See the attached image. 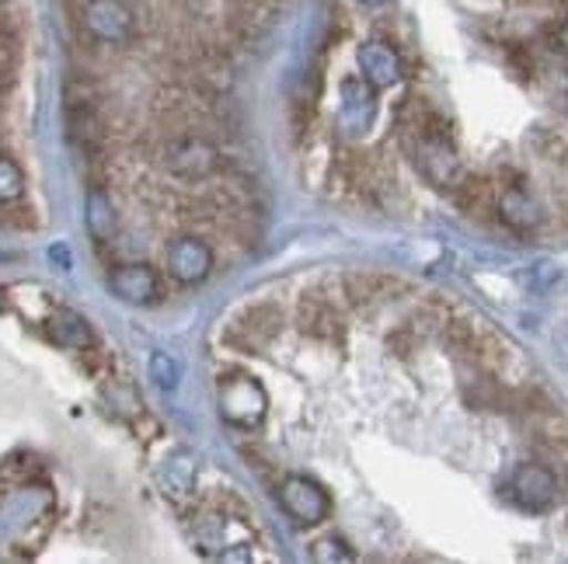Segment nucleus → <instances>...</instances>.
<instances>
[{
  "instance_id": "obj_1",
  "label": "nucleus",
  "mask_w": 568,
  "mask_h": 564,
  "mask_svg": "<svg viewBox=\"0 0 568 564\" xmlns=\"http://www.w3.org/2000/svg\"><path fill=\"white\" fill-rule=\"evenodd\" d=\"M408 146H412V157L415 167L436 185V188H457V182L464 178V167L457 157V146H454V133L447 126L436 109L418 122L415 130L405 133Z\"/></svg>"
},
{
  "instance_id": "obj_2",
  "label": "nucleus",
  "mask_w": 568,
  "mask_h": 564,
  "mask_svg": "<svg viewBox=\"0 0 568 564\" xmlns=\"http://www.w3.org/2000/svg\"><path fill=\"white\" fill-rule=\"evenodd\" d=\"M161 164L164 171L175 182H185V185H200V182H210L220 167V154L216 146L200 136V133H182L175 136L161 154Z\"/></svg>"
},
{
  "instance_id": "obj_3",
  "label": "nucleus",
  "mask_w": 568,
  "mask_h": 564,
  "mask_svg": "<svg viewBox=\"0 0 568 564\" xmlns=\"http://www.w3.org/2000/svg\"><path fill=\"white\" fill-rule=\"evenodd\" d=\"M216 404L220 414L237 425V429H255L262 425L265 411H268V398L255 377L248 373H227L224 380L216 383Z\"/></svg>"
},
{
  "instance_id": "obj_4",
  "label": "nucleus",
  "mask_w": 568,
  "mask_h": 564,
  "mask_svg": "<svg viewBox=\"0 0 568 564\" xmlns=\"http://www.w3.org/2000/svg\"><path fill=\"white\" fill-rule=\"evenodd\" d=\"M81 24L94 42L122 45L136 32V18L126 0H88L81 8Z\"/></svg>"
},
{
  "instance_id": "obj_5",
  "label": "nucleus",
  "mask_w": 568,
  "mask_h": 564,
  "mask_svg": "<svg viewBox=\"0 0 568 564\" xmlns=\"http://www.w3.org/2000/svg\"><path fill=\"white\" fill-rule=\"evenodd\" d=\"M164 268L168 276L182 283V286H195L203 283L213 273V248L195 234H182L175 240H168L164 248Z\"/></svg>"
},
{
  "instance_id": "obj_6",
  "label": "nucleus",
  "mask_w": 568,
  "mask_h": 564,
  "mask_svg": "<svg viewBox=\"0 0 568 564\" xmlns=\"http://www.w3.org/2000/svg\"><path fill=\"white\" fill-rule=\"evenodd\" d=\"M280 505L286 509V516L301 526L325 523L332 512V499L325 488L311 478H301V474H293L280 484Z\"/></svg>"
},
{
  "instance_id": "obj_7",
  "label": "nucleus",
  "mask_w": 568,
  "mask_h": 564,
  "mask_svg": "<svg viewBox=\"0 0 568 564\" xmlns=\"http://www.w3.org/2000/svg\"><path fill=\"white\" fill-rule=\"evenodd\" d=\"M109 289H112V297H119L122 304H133V307H151L164 293L161 276L154 273V265H146V262L115 265L109 273Z\"/></svg>"
},
{
  "instance_id": "obj_8",
  "label": "nucleus",
  "mask_w": 568,
  "mask_h": 564,
  "mask_svg": "<svg viewBox=\"0 0 568 564\" xmlns=\"http://www.w3.org/2000/svg\"><path fill=\"white\" fill-rule=\"evenodd\" d=\"M513 499L527 512H548L558 502V478L545 463H520L509 481Z\"/></svg>"
},
{
  "instance_id": "obj_9",
  "label": "nucleus",
  "mask_w": 568,
  "mask_h": 564,
  "mask_svg": "<svg viewBox=\"0 0 568 564\" xmlns=\"http://www.w3.org/2000/svg\"><path fill=\"white\" fill-rule=\"evenodd\" d=\"M356 63H359V78L377 91H387L405 78V63L398 57V49L384 39L363 42L359 53H356Z\"/></svg>"
},
{
  "instance_id": "obj_10",
  "label": "nucleus",
  "mask_w": 568,
  "mask_h": 564,
  "mask_svg": "<svg viewBox=\"0 0 568 564\" xmlns=\"http://www.w3.org/2000/svg\"><path fill=\"white\" fill-rule=\"evenodd\" d=\"M374 91H377V88H369L363 78H345V81H342L338 126H342L345 133L363 136L369 126H374V115H377Z\"/></svg>"
},
{
  "instance_id": "obj_11",
  "label": "nucleus",
  "mask_w": 568,
  "mask_h": 564,
  "mask_svg": "<svg viewBox=\"0 0 568 564\" xmlns=\"http://www.w3.org/2000/svg\"><path fill=\"white\" fill-rule=\"evenodd\" d=\"M195 541H200V547L206 554H216V557L227 561L231 547L252 544V530L234 516H220V512H213V516H203L200 523H195Z\"/></svg>"
},
{
  "instance_id": "obj_12",
  "label": "nucleus",
  "mask_w": 568,
  "mask_h": 564,
  "mask_svg": "<svg viewBox=\"0 0 568 564\" xmlns=\"http://www.w3.org/2000/svg\"><path fill=\"white\" fill-rule=\"evenodd\" d=\"M496 213H499L503 224L509 230H516V234H530V230L540 227V219H545V213H540L537 199H534V195L524 185H506L496 195Z\"/></svg>"
},
{
  "instance_id": "obj_13",
  "label": "nucleus",
  "mask_w": 568,
  "mask_h": 564,
  "mask_svg": "<svg viewBox=\"0 0 568 564\" xmlns=\"http://www.w3.org/2000/svg\"><path fill=\"white\" fill-rule=\"evenodd\" d=\"M280 325H283V317H280V310L273 304H255L234 321L231 338L241 341L244 349H262V346H268V341L276 338Z\"/></svg>"
},
{
  "instance_id": "obj_14",
  "label": "nucleus",
  "mask_w": 568,
  "mask_h": 564,
  "mask_svg": "<svg viewBox=\"0 0 568 564\" xmlns=\"http://www.w3.org/2000/svg\"><path fill=\"white\" fill-rule=\"evenodd\" d=\"M45 338L53 341V346H60V349H70V352H81V349L94 346V335H91L88 321L81 314H73V310H57L53 317H49Z\"/></svg>"
},
{
  "instance_id": "obj_15",
  "label": "nucleus",
  "mask_w": 568,
  "mask_h": 564,
  "mask_svg": "<svg viewBox=\"0 0 568 564\" xmlns=\"http://www.w3.org/2000/svg\"><path fill=\"white\" fill-rule=\"evenodd\" d=\"M296 325H301L304 335L321 338V341H328V338H335L342 331L338 314L332 310V304L325 297H307L301 304V310H296Z\"/></svg>"
},
{
  "instance_id": "obj_16",
  "label": "nucleus",
  "mask_w": 568,
  "mask_h": 564,
  "mask_svg": "<svg viewBox=\"0 0 568 564\" xmlns=\"http://www.w3.org/2000/svg\"><path fill=\"white\" fill-rule=\"evenodd\" d=\"M454 195H457V206L467 216H485L491 206H496V192H491V182L488 178H478V175H464L457 182Z\"/></svg>"
},
{
  "instance_id": "obj_17",
  "label": "nucleus",
  "mask_w": 568,
  "mask_h": 564,
  "mask_svg": "<svg viewBox=\"0 0 568 564\" xmlns=\"http://www.w3.org/2000/svg\"><path fill=\"white\" fill-rule=\"evenodd\" d=\"M161 481L171 495H189L195 488V460L189 453H171L161 471Z\"/></svg>"
},
{
  "instance_id": "obj_18",
  "label": "nucleus",
  "mask_w": 568,
  "mask_h": 564,
  "mask_svg": "<svg viewBox=\"0 0 568 564\" xmlns=\"http://www.w3.org/2000/svg\"><path fill=\"white\" fill-rule=\"evenodd\" d=\"M88 227L98 240H109L115 234V213H112V203L102 188L88 192Z\"/></svg>"
},
{
  "instance_id": "obj_19",
  "label": "nucleus",
  "mask_w": 568,
  "mask_h": 564,
  "mask_svg": "<svg viewBox=\"0 0 568 564\" xmlns=\"http://www.w3.org/2000/svg\"><path fill=\"white\" fill-rule=\"evenodd\" d=\"M384 289H387V279H381V276H353V279H345V297H349V304H356V307L381 304Z\"/></svg>"
},
{
  "instance_id": "obj_20",
  "label": "nucleus",
  "mask_w": 568,
  "mask_h": 564,
  "mask_svg": "<svg viewBox=\"0 0 568 564\" xmlns=\"http://www.w3.org/2000/svg\"><path fill=\"white\" fill-rule=\"evenodd\" d=\"M24 195V175H21V167L0 154V206H11L18 203Z\"/></svg>"
},
{
  "instance_id": "obj_21",
  "label": "nucleus",
  "mask_w": 568,
  "mask_h": 564,
  "mask_svg": "<svg viewBox=\"0 0 568 564\" xmlns=\"http://www.w3.org/2000/svg\"><path fill=\"white\" fill-rule=\"evenodd\" d=\"M151 377L164 387V390H171L179 383V362L171 359L168 352H154L151 356Z\"/></svg>"
},
{
  "instance_id": "obj_22",
  "label": "nucleus",
  "mask_w": 568,
  "mask_h": 564,
  "mask_svg": "<svg viewBox=\"0 0 568 564\" xmlns=\"http://www.w3.org/2000/svg\"><path fill=\"white\" fill-rule=\"evenodd\" d=\"M314 561H353V547H345L338 536H325V541H317L314 551H311Z\"/></svg>"
},
{
  "instance_id": "obj_23",
  "label": "nucleus",
  "mask_w": 568,
  "mask_h": 564,
  "mask_svg": "<svg viewBox=\"0 0 568 564\" xmlns=\"http://www.w3.org/2000/svg\"><path fill=\"white\" fill-rule=\"evenodd\" d=\"M558 45H561V53L568 57V18L561 21V29H558Z\"/></svg>"
},
{
  "instance_id": "obj_24",
  "label": "nucleus",
  "mask_w": 568,
  "mask_h": 564,
  "mask_svg": "<svg viewBox=\"0 0 568 564\" xmlns=\"http://www.w3.org/2000/svg\"><path fill=\"white\" fill-rule=\"evenodd\" d=\"M363 8H381V4H387V0H359Z\"/></svg>"
}]
</instances>
